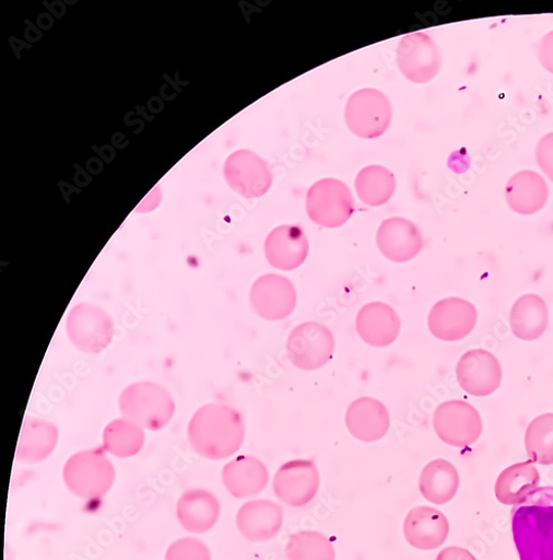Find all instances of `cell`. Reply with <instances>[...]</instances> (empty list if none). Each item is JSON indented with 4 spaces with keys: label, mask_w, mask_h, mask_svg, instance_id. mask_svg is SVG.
<instances>
[{
    "label": "cell",
    "mask_w": 553,
    "mask_h": 560,
    "mask_svg": "<svg viewBox=\"0 0 553 560\" xmlns=\"http://www.w3.org/2000/svg\"><path fill=\"white\" fill-rule=\"evenodd\" d=\"M193 451L209 460H222L240 451L246 440V423L239 410L223 404L201 407L188 430Z\"/></svg>",
    "instance_id": "obj_1"
},
{
    "label": "cell",
    "mask_w": 553,
    "mask_h": 560,
    "mask_svg": "<svg viewBox=\"0 0 553 560\" xmlns=\"http://www.w3.org/2000/svg\"><path fill=\"white\" fill-rule=\"evenodd\" d=\"M520 560H553V487L538 488L511 513Z\"/></svg>",
    "instance_id": "obj_2"
},
{
    "label": "cell",
    "mask_w": 553,
    "mask_h": 560,
    "mask_svg": "<svg viewBox=\"0 0 553 560\" xmlns=\"http://www.w3.org/2000/svg\"><path fill=\"white\" fill-rule=\"evenodd\" d=\"M104 448L73 454L63 468V482L75 498L92 501L104 498L114 487L116 469Z\"/></svg>",
    "instance_id": "obj_3"
},
{
    "label": "cell",
    "mask_w": 553,
    "mask_h": 560,
    "mask_svg": "<svg viewBox=\"0 0 553 560\" xmlns=\"http://www.w3.org/2000/svg\"><path fill=\"white\" fill-rule=\"evenodd\" d=\"M175 407L170 394L164 387L150 382L130 385L119 398L121 415L153 432L161 431L170 423Z\"/></svg>",
    "instance_id": "obj_4"
},
{
    "label": "cell",
    "mask_w": 553,
    "mask_h": 560,
    "mask_svg": "<svg viewBox=\"0 0 553 560\" xmlns=\"http://www.w3.org/2000/svg\"><path fill=\"white\" fill-rule=\"evenodd\" d=\"M306 210L314 223L334 229L350 220L355 207L345 183L336 178H325L311 185L307 194Z\"/></svg>",
    "instance_id": "obj_5"
},
{
    "label": "cell",
    "mask_w": 553,
    "mask_h": 560,
    "mask_svg": "<svg viewBox=\"0 0 553 560\" xmlns=\"http://www.w3.org/2000/svg\"><path fill=\"white\" fill-rule=\"evenodd\" d=\"M286 351L294 366L303 371H316L332 360L336 338L327 325L305 322L291 332Z\"/></svg>",
    "instance_id": "obj_6"
},
{
    "label": "cell",
    "mask_w": 553,
    "mask_h": 560,
    "mask_svg": "<svg viewBox=\"0 0 553 560\" xmlns=\"http://www.w3.org/2000/svg\"><path fill=\"white\" fill-rule=\"evenodd\" d=\"M67 334L77 349L84 353L96 354L111 343L115 324L103 307L81 303L74 306L69 314Z\"/></svg>",
    "instance_id": "obj_7"
},
{
    "label": "cell",
    "mask_w": 553,
    "mask_h": 560,
    "mask_svg": "<svg viewBox=\"0 0 553 560\" xmlns=\"http://www.w3.org/2000/svg\"><path fill=\"white\" fill-rule=\"evenodd\" d=\"M433 427L442 442L457 448L472 446L483 433L479 410L464 400H449L439 405L433 417Z\"/></svg>",
    "instance_id": "obj_8"
},
{
    "label": "cell",
    "mask_w": 553,
    "mask_h": 560,
    "mask_svg": "<svg viewBox=\"0 0 553 560\" xmlns=\"http://www.w3.org/2000/svg\"><path fill=\"white\" fill-rule=\"evenodd\" d=\"M345 120L356 136L378 138L386 132L392 120L390 101L377 89L358 90L346 104Z\"/></svg>",
    "instance_id": "obj_9"
},
{
    "label": "cell",
    "mask_w": 553,
    "mask_h": 560,
    "mask_svg": "<svg viewBox=\"0 0 553 560\" xmlns=\"http://www.w3.org/2000/svg\"><path fill=\"white\" fill-rule=\"evenodd\" d=\"M297 300V291L292 280L280 273L260 276L249 294L254 312L269 322L290 317L296 308Z\"/></svg>",
    "instance_id": "obj_10"
},
{
    "label": "cell",
    "mask_w": 553,
    "mask_h": 560,
    "mask_svg": "<svg viewBox=\"0 0 553 560\" xmlns=\"http://www.w3.org/2000/svg\"><path fill=\"white\" fill-rule=\"evenodd\" d=\"M320 476L317 466L309 459H292L275 472L272 489L281 502L292 508L309 504L317 495Z\"/></svg>",
    "instance_id": "obj_11"
},
{
    "label": "cell",
    "mask_w": 553,
    "mask_h": 560,
    "mask_svg": "<svg viewBox=\"0 0 553 560\" xmlns=\"http://www.w3.org/2000/svg\"><path fill=\"white\" fill-rule=\"evenodd\" d=\"M397 63L408 80L426 83L438 74L442 56L437 44L430 35L412 33L400 40Z\"/></svg>",
    "instance_id": "obj_12"
},
{
    "label": "cell",
    "mask_w": 553,
    "mask_h": 560,
    "mask_svg": "<svg viewBox=\"0 0 553 560\" xmlns=\"http://www.w3.org/2000/svg\"><path fill=\"white\" fill-rule=\"evenodd\" d=\"M478 318V310L471 302L460 298H447L432 307L428 329L440 341L457 342L474 331Z\"/></svg>",
    "instance_id": "obj_13"
},
{
    "label": "cell",
    "mask_w": 553,
    "mask_h": 560,
    "mask_svg": "<svg viewBox=\"0 0 553 560\" xmlns=\"http://www.w3.org/2000/svg\"><path fill=\"white\" fill-rule=\"evenodd\" d=\"M223 172L230 188L247 199L260 198L271 188L273 177L268 163L249 150L230 155Z\"/></svg>",
    "instance_id": "obj_14"
},
{
    "label": "cell",
    "mask_w": 553,
    "mask_h": 560,
    "mask_svg": "<svg viewBox=\"0 0 553 560\" xmlns=\"http://www.w3.org/2000/svg\"><path fill=\"white\" fill-rule=\"evenodd\" d=\"M456 377L460 388L469 395L487 397L501 387L502 365L490 351L470 350L458 360Z\"/></svg>",
    "instance_id": "obj_15"
},
{
    "label": "cell",
    "mask_w": 553,
    "mask_h": 560,
    "mask_svg": "<svg viewBox=\"0 0 553 560\" xmlns=\"http://www.w3.org/2000/svg\"><path fill=\"white\" fill-rule=\"evenodd\" d=\"M240 535L251 542H267L279 536L284 525V509L270 500H252L240 506L236 517Z\"/></svg>",
    "instance_id": "obj_16"
},
{
    "label": "cell",
    "mask_w": 553,
    "mask_h": 560,
    "mask_svg": "<svg viewBox=\"0 0 553 560\" xmlns=\"http://www.w3.org/2000/svg\"><path fill=\"white\" fill-rule=\"evenodd\" d=\"M377 246L390 261L404 264L416 258L424 248L420 228L404 218L385 220L377 232Z\"/></svg>",
    "instance_id": "obj_17"
},
{
    "label": "cell",
    "mask_w": 553,
    "mask_h": 560,
    "mask_svg": "<svg viewBox=\"0 0 553 560\" xmlns=\"http://www.w3.org/2000/svg\"><path fill=\"white\" fill-rule=\"evenodd\" d=\"M355 328L361 340L373 348L392 346L401 331L398 312L387 303L365 304L357 313Z\"/></svg>",
    "instance_id": "obj_18"
},
{
    "label": "cell",
    "mask_w": 553,
    "mask_h": 560,
    "mask_svg": "<svg viewBox=\"0 0 553 560\" xmlns=\"http://www.w3.org/2000/svg\"><path fill=\"white\" fill-rule=\"evenodd\" d=\"M449 522L436 508H412L403 522V535L413 548L431 551L442 547L449 536Z\"/></svg>",
    "instance_id": "obj_19"
},
{
    "label": "cell",
    "mask_w": 553,
    "mask_h": 560,
    "mask_svg": "<svg viewBox=\"0 0 553 560\" xmlns=\"http://www.w3.org/2000/svg\"><path fill=\"white\" fill-rule=\"evenodd\" d=\"M221 516V502L208 489L195 488L184 492L176 504L180 527L193 535H203L215 527Z\"/></svg>",
    "instance_id": "obj_20"
},
{
    "label": "cell",
    "mask_w": 553,
    "mask_h": 560,
    "mask_svg": "<svg viewBox=\"0 0 553 560\" xmlns=\"http://www.w3.org/2000/svg\"><path fill=\"white\" fill-rule=\"evenodd\" d=\"M309 254V243L298 225L284 224L273 229L264 243V256L269 265L283 271L299 268Z\"/></svg>",
    "instance_id": "obj_21"
},
{
    "label": "cell",
    "mask_w": 553,
    "mask_h": 560,
    "mask_svg": "<svg viewBox=\"0 0 553 560\" xmlns=\"http://www.w3.org/2000/svg\"><path fill=\"white\" fill-rule=\"evenodd\" d=\"M345 424L349 433L355 440L363 443H376L381 441L390 430V412L380 400L362 397L349 406Z\"/></svg>",
    "instance_id": "obj_22"
},
{
    "label": "cell",
    "mask_w": 553,
    "mask_h": 560,
    "mask_svg": "<svg viewBox=\"0 0 553 560\" xmlns=\"http://www.w3.org/2000/svg\"><path fill=\"white\" fill-rule=\"evenodd\" d=\"M221 478L225 490L236 499L259 495L269 483L267 466L250 455H240L226 463Z\"/></svg>",
    "instance_id": "obj_23"
},
{
    "label": "cell",
    "mask_w": 553,
    "mask_h": 560,
    "mask_svg": "<svg viewBox=\"0 0 553 560\" xmlns=\"http://www.w3.org/2000/svg\"><path fill=\"white\" fill-rule=\"evenodd\" d=\"M59 442V430L46 420L27 417L20 435L16 460L37 464L51 456Z\"/></svg>",
    "instance_id": "obj_24"
},
{
    "label": "cell",
    "mask_w": 553,
    "mask_h": 560,
    "mask_svg": "<svg viewBox=\"0 0 553 560\" xmlns=\"http://www.w3.org/2000/svg\"><path fill=\"white\" fill-rule=\"evenodd\" d=\"M505 197L515 212L523 215L534 214L548 201V184L540 174L533 171H521L506 185Z\"/></svg>",
    "instance_id": "obj_25"
},
{
    "label": "cell",
    "mask_w": 553,
    "mask_h": 560,
    "mask_svg": "<svg viewBox=\"0 0 553 560\" xmlns=\"http://www.w3.org/2000/svg\"><path fill=\"white\" fill-rule=\"evenodd\" d=\"M509 320L518 339L527 342L539 340L548 329V305L539 295L526 294L514 304Z\"/></svg>",
    "instance_id": "obj_26"
},
{
    "label": "cell",
    "mask_w": 553,
    "mask_h": 560,
    "mask_svg": "<svg viewBox=\"0 0 553 560\" xmlns=\"http://www.w3.org/2000/svg\"><path fill=\"white\" fill-rule=\"evenodd\" d=\"M540 485V474L533 463L521 462L509 466L497 477L495 497L504 505L525 501Z\"/></svg>",
    "instance_id": "obj_27"
},
{
    "label": "cell",
    "mask_w": 553,
    "mask_h": 560,
    "mask_svg": "<svg viewBox=\"0 0 553 560\" xmlns=\"http://www.w3.org/2000/svg\"><path fill=\"white\" fill-rule=\"evenodd\" d=\"M459 486L460 478L455 465L444 458L430 462L420 477L422 495L436 505L450 502L456 497Z\"/></svg>",
    "instance_id": "obj_28"
},
{
    "label": "cell",
    "mask_w": 553,
    "mask_h": 560,
    "mask_svg": "<svg viewBox=\"0 0 553 560\" xmlns=\"http://www.w3.org/2000/svg\"><path fill=\"white\" fill-rule=\"evenodd\" d=\"M104 450L118 458H128L140 453L145 443V430L121 417L107 425L103 435Z\"/></svg>",
    "instance_id": "obj_29"
},
{
    "label": "cell",
    "mask_w": 553,
    "mask_h": 560,
    "mask_svg": "<svg viewBox=\"0 0 553 560\" xmlns=\"http://www.w3.org/2000/svg\"><path fill=\"white\" fill-rule=\"evenodd\" d=\"M355 190L360 200L365 205L384 206L396 191L395 175L384 166H366L356 176Z\"/></svg>",
    "instance_id": "obj_30"
},
{
    "label": "cell",
    "mask_w": 553,
    "mask_h": 560,
    "mask_svg": "<svg viewBox=\"0 0 553 560\" xmlns=\"http://www.w3.org/2000/svg\"><path fill=\"white\" fill-rule=\"evenodd\" d=\"M287 560H336L337 552L329 537L314 530L291 536L286 546Z\"/></svg>",
    "instance_id": "obj_31"
},
{
    "label": "cell",
    "mask_w": 553,
    "mask_h": 560,
    "mask_svg": "<svg viewBox=\"0 0 553 560\" xmlns=\"http://www.w3.org/2000/svg\"><path fill=\"white\" fill-rule=\"evenodd\" d=\"M525 444L532 463L553 465V412L532 420L526 431Z\"/></svg>",
    "instance_id": "obj_32"
},
{
    "label": "cell",
    "mask_w": 553,
    "mask_h": 560,
    "mask_svg": "<svg viewBox=\"0 0 553 560\" xmlns=\"http://www.w3.org/2000/svg\"><path fill=\"white\" fill-rule=\"evenodd\" d=\"M165 560H212V553L205 542L196 537H183L170 544Z\"/></svg>",
    "instance_id": "obj_33"
},
{
    "label": "cell",
    "mask_w": 553,
    "mask_h": 560,
    "mask_svg": "<svg viewBox=\"0 0 553 560\" xmlns=\"http://www.w3.org/2000/svg\"><path fill=\"white\" fill-rule=\"evenodd\" d=\"M537 162L542 172L553 182V132L541 138L537 148Z\"/></svg>",
    "instance_id": "obj_34"
},
{
    "label": "cell",
    "mask_w": 553,
    "mask_h": 560,
    "mask_svg": "<svg viewBox=\"0 0 553 560\" xmlns=\"http://www.w3.org/2000/svg\"><path fill=\"white\" fill-rule=\"evenodd\" d=\"M538 55L542 67L553 74V31L541 40Z\"/></svg>",
    "instance_id": "obj_35"
},
{
    "label": "cell",
    "mask_w": 553,
    "mask_h": 560,
    "mask_svg": "<svg viewBox=\"0 0 553 560\" xmlns=\"http://www.w3.org/2000/svg\"><path fill=\"white\" fill-rule=\"evenodd\" d=\"M436 560H478L475 556L462 547H447L443 549Z\"/></svg>",
    "instance_id": "obj_36"
}]
</instances>
